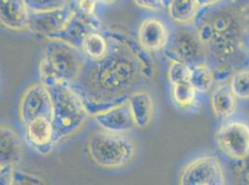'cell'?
<instances>
[{"label": "cell", "mask_w": 249, "mask_h": 185, "mask_svg": "<svg viewBox=\"0 0 249 185\" xmlns=\"http://www.w3.org/2000/svg\"><path fill=\"white\" fill-rule=\"evenodd\" d=\"M98 3H100V0H79L76 6L86 14L94 15Z\"/></svg>", "instance_id": "30"}, {"label": "cell", "mask_w": 249, "mask_h": 185, "mask_svg": "<svg viewBox=\"0 0 249 185\" xmlns=\"http://www.w3.org/2000/svg\"><path fill=\"white\" fill-rule=\"evenodd\" d=\"M199 92L191 82H182L172 85V99L181 109H191L198 103Z\"/></svg>", "instance_id": "21"}, {"label": "cell", "mask_w": 249, "mask_h": 185, "mask_svg": "<svg viewBox=\"0 0 249 185\" xmlns=\"http://www.w3.org/2000/svg\"><path fill=\"white\" fill-rule=\"evenodd\" d=\"M166 58L183 62L189 67L208 63V52L194 25L180 26L170 32L164 49Z\"/></svg>", "instance_id": "7"}, {"label": "cell", "mask_w": 249, "mask_h": 185, "mask_svg": "<svg viewBox=\"0 0 249 185\" xmlns=\"http://www.w3.org/2000/svg\"><path fill=\"white\" fill-rule=\"evenodd\" d=\"M201 7L197 0H170L167 11L171 21L178 25H194Z\"/></svg>", "instance_id": "19"}, {"label": "cell", "mask_w": 249, "mask_h": 185, "mask_svg": "<svg viewBox=\"0 0 249 185\" xmlns=\"http://www.w3.org/2000/svg\"><path fill=\"white\" fill-rule=\"evenodd\" d=\"M226 169L218 155H200L184 166L179 174L181 185H224L228 184Z\"/></svg>", "instance_id": "8"}, {"label": "cell", "mask_w": 249, "mask_h": 185, "mask_svg": "<svg viewBox=\"0 0 249 185\" xmlns=\"http://www.w3.org/2000/svg\"><path fill=\"white\" fill-rule=\"evenodd\" d=\"M132 114L136 128L145 130L153 122L155 101L152 94L143 89H138L126 99Z\"/></svg>", "instance_id": "16"}, {"label": "cell", "mask_w": 249, "mask_h": 185, "mask_svg": "<svg viewBox=\"0 0 249 185\" xmlns=\"http://www.w3.org/2000/svg\"><path fill=\"white\" fill-rule=\"evenodd\" d=\"M0 166L17 167L23 157V146L17 133L6 124L0 128Z\"/></svg>", "instance_id": "17"}, {"label": "cell", "mask_w": 249, "mask_h": 185, "mask_svg": "<svg viewBox=\"0 0 249 185\" xmlns=\"http://www.w3.org/2000/svg\"><path fill=\"white\" fill-rule=\"evenodd\" d=\"M219 1L220 0H197L198 4H199V6L201 8L210 6V5H214V4L218 3Z\"/></svg>", "instance_id": "32"}, {"label": "cell", "mask_w": 249, "mask_h": 185, "mask_svg": "<svg viewBox=\"0 0 249 185\" xmlns=\"http://www.w3.org/2000/svg\"><path fill=\"white\" fill-rule=\"evenodd\" d=\"M30 11L26 0H0V22L14 31L28 30Z\"/></svg>", "instance_id": "15"}, {"label": "cell", "mask_w": 249, "mask_h": 185, "mask_svg": "<svg viewBox=\"0 0 249 185\" xmlns=\"http://www.w3.org/2000/svg\"><path fill=\"white\" fill-rule=\"evenodd\" d=\"M162 1L165 3V5H166V8H167V6H168V4H169L170 0H162Z\"/></svg>", "instance_id": "34"}, {"label": "cell", "mask_w": 249, "mask_h": 185, "mask_svg": "<svg viewBox=\"0 0 249 185\" xmlns=\"http://www.w3.org/2000/svg\"><path fill=\"white\" fill-rule=\"evenodd\" d=\"M167 76L172 85L177 83L190 82L191 67H189L183 62L171 61L168 68Z\"/></svg>", "instance_id": "24"}, {"label": "cell", "mask_w": 249, "mask_h": 185, "mask_svg": "<svg viewBox=\"0 0 249 185\" xmlns=\"http://www.w3.org/2000/svg\"><path fill=\"white\" fill-rule=\"evenodd\" d=\"M31 12L55 11L69 5L68 0H26Z\"/></svg>", "instance_id": "25"}, {"label": "cell", "mask_w": 249, "mask_h": 185, "mask_svg": "<svg viewBox=\"0 0 249 185\" xmlns=\"http://www.w3.org/2000/svg\"><path fill=\"white\" fill-rule=\"evenodd\" d=\"M238 113L244 116L249 121V104H241L239 105Z\"/></svg>", "instance_id": "31"}, {"label": "cell", "mask_w": 249, "mask_h": 185, "mask_svg": "<svg viewBox=\"0 0 249 185\" xmlns=\"http://www.w3.org/2000/svg\"><path fill=\"white\" fill-rule=\"evenodd\" d=\"M214 139L218 153L228 163L244 160L249 154V120L236 114L219 123Z\"/></svg>", "instance_id": "6"}, {"label": "cell", "mask_w": 249, "mask_h": 185, "mask_svg": "<svg viewBox=\"0 0 249 185\" xmlns=\"http://www.w3.org/2000/svg\"><path fill=\"white\" fill-rule=\"evenodd\" d=\"M24 127L26 138L32 146L39 152L52 150L54 145V130L51 119L38 118L24 125Z\"/></svg>", "instance_id": "18"}, {"label": "cell", "mask_w": 249, "mask_h": 185, "mask_svg": "<svg viewBox=\"0 0 249 185\" xmlns=\"http://www.w3.org/2000/svg\"><path fill=\"white\" fill-rule=\"evenodd\" d=\"M91 116L96 123L108 132L125 134L136 129L135 123L126 100L95 112Z\"/></svg>", "instance_id": "12"}, {"label": "cell", "mask_w": 249, "mask_h": 185, "mask_svg": "<svg viewBox=\"0 0 249 185\" xmlns=\"http://www.w3.org/2000/svg\"><path fill=\"white\" fill-rule=\"evenodd\" d=\"M101 26V21L98 20L95 14H86L76 6L73 17L67 23L66 27L61 32L48 39H61L74 46L82 48L85 38L93 31H100Z\"/></svg>", "instance_id": "11"}, {"label": "cell", "mask_w": 249, "mask_h": 185, "mask_svg": "<svg viewBox=\"0 0 249 185\" xmlns=\"http://www.w3.org/2000/svg\"><path fill=\"white\" fill-rule=\"evenodd\" d=\"M138 7L150 11H160L166 8L162 0H133Z\"/></svg>", "instance_id": "28"}, {"label": "cell", "mask_w": 249, "mask_h": 185, "mask_svg": "<svg viewBox=\"0 0 249 185\" xmlns=\"http://www.w3.org/2000/svg\"><path fill=\"white\" fill-rule=\"evenodd\" d=\"M88 152L94 163L104 169H119L129 164L136 154L134 142L124 134L97 131L88 139Z\"/></svg>", "instance_id": "5"}, {"label": "cell", "mask_w": 249, "mask_h": 185, "mask_svg": "<svg viewBox=\"0 0 249 185\" xmlns=\"http://www.w3.org/2000/svg\"><path fill=\"white\" fill-rule=\"evenodd\" d=\"M52 93L43 82L30 85L21 95L19 104V118L23 125L38 118H52Z\"/></svg>", "instance_id": "9"}, {"label": "cell", "mask_w": 249, "mask_h": 185, "mask_svg": "<svg viewBox=\"0 0 249 185\" xmlns=\"http://www.w3.org/2000/svg\"><path fill=\"white\" fill-rule=\"evenodd\" d=\"M228 82L239 105L249 104V67L232 72Z\"/></svg>", "instance_id": "23"}, {"label": "cell", "mask_w": 249, "mask_h": 185, "mask_svg": "<svg viewBox=\"0 0 249 185\" xmlns=\"http://www.w3.org/2000/svg\"><path fill=\"white\" fill-rule=\"evenodd\" d=\"M108 50L100 60H87L71 85L80 94L90 114L125 101L153 76L147 52L129 36L118 31L104 33Z\"/></svg>", "instance_id": "1"}, {"label": "cell", "mask_w": 249, "mask_h": 185, "mask_svg": "<svg viewBox=\"0 0 249 185\" xmlns=\"http://www.w3.org/2000/svg\"><path fill=\"white\" fill-rule=\"evenodd\" d=\"M190 82L199 93H208L217 83L215 72L208 63L192 67Z\"/></svg>", "instance_id": "20"}, {"label": "cell", "mask_w": 249, "mask_h": 185, "mask_svg": "<svg viewBox=\"0 0 249 185\" xmlns=\"http://www.w3.org/2000/svg\"><path fill=\"white\" fill-rule=\"evenodd\" d=\"M47 40L38 65L41 82L48 87L58 82L73 83L79 77L88 60L82 48L61 39Z\"/></svg>", "instance_id": "3"}, {"label": "cell", "mask_w": 249, "mask_h": 185, "mask_svg": "<svg viewBox=\"0 0 249 185\" xmlns=\"http://www.w3.org/2000/svg\"><path fill=\"white\" fill-rule=\"evenodd\" d=\"M76 6L72 4L55 11L31 12L28 30L37 35L51 38L61 32L73 17Z\"/></svg>", "instance_id": "10"}, {"label": "cell", "mask_w": 249, "mask_h": 185, "mask_svg": "<svg viewBox=\"0 0 249 185\" xmlns=\"http://www.w3.org/2000/svg\"><path fill=\"white\" fill-rule=\"evenodd\" d=\"M82 50L89 60L97 61L105 56L108 50V39L100 31L89 33L82 44Z\"/></svg>", "instance_id": "22"}, {"label": "cell", "mask_w": 249, "mask_h": 185, "mask_svg": "<svg viewBox=\"0 0 249 185\" xmlns=\"http://www.w3.org/2000/svg\"><path fill=\"white\" fill-rule=\"evenodd\" d=\"M210 106L214 117L219 123L228 121L238 113V101L228 81L216 83L210 93Z\"/></svg>", "instance_id": "14"}, {"label": "cell", "mask_w": 249, "mask_h": 185, "mask_svg": "<svg viewBox=\"0 0 249 185\" xmlns=\"http://www.w3.org/2000/svg\"><path fill=\"white\" fill-rule=\"evenodd\" d=\"M170 32L166 23L159 18L150 17L140 24L138 43L147 53L164 50Z\"/></svg>", "instance_id": "13"}, {"label": "cell", "mask_w": 249, "mask_h": 185, "mask_svg": "<svg viewBox=\"0 0 249 185\" xmlns=\"http://www.w3.org/2000/svg\"><path fill=\"white\" fill-rule=\"evenodd\" d=\"M229 164L235 184L249 185V154L242 161Z\"/></svg>", "instance_id": "26"}, {"label": "cell", "mask_w": 249, "mask_h": 185, "mask_svg": "<svg viewBox=\"0 0 249 185\" xmlns=\"http://www.w3.org/2000/svg\"><path fill=\"white\" fill-rule=\"evenodd\" d=\"M16 167L11 165H3L0 166V179H1V185H12L13 180V172Z\"/></svg>", "instance_id": "29"}, {"label": "cell", "mask_w": 249, "mask_h": 185, "mask_svg": "<svg viewBox=\"0 0 249 185\" xmlns=\"http://www.w3.org/2000/svg\"><path fill=\"white\" fill-rule=\"evenodd\" d=\"M194 27L206 46L216 82L249 67V0H220L203 7Z\"/></svg>", "instance_id": "2"}, {"label": "cell", "mask_w": 249, "mask_h": 185, "mask_svg": "<svg viewBox=\"0 0 249 185\" xmlns=\"http://www.w3.org/2000/svg\"><path fill=\"white\" fill-rule=\"evenodd\" d=\"M115 0H100V3L104 4V5H111L113 4Z\"/></svg>", "instance_id": "33"}, {"label": "cell", "mask_w": 249, "mask_h": 185, "mask_svg": "<svg viewBox=\"0 0 249 185\" xmlns=\"http://www.w3.org/2000/svg\"><path fill=\"white\" fill-rule=\"evenodd\" d=\"M41 179L36 175L23 172L21 170H14L12 185H40Z\"/></svg>", "instance_id": "27"}, {"label": "cell", "mask_w": 249, "mask_h": 185, "mask_svg": "<svg viewBox=\"0 0 249 185\" xmlns=\"http://www.w3.org/2000/svg\"><path fill=\"white\" fill-rule=\"evenodd\" d=\"M49 89L53 103V143L56 144L79 132L91 114L71 83L58 82Z\"/></svg>", "instance_id": "4"}]
</instances>
